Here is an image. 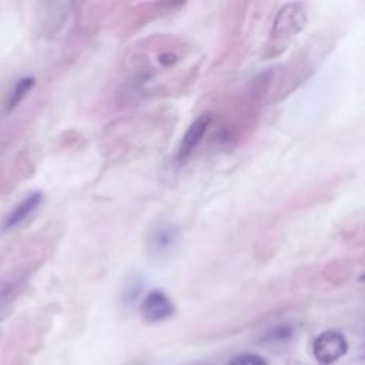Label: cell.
Instances as JSON below:
<instances>
[{
	"label": "cell",
	"mask_w": 365,
	"mask_h": 365,
	"mask_svg": "<svg viewBox=\"0 0 365 365\" xmlns=\"http://www.w3.org/2000/svg\"><path fill=\"white\" fill-rule=\"evenodd\" d=\"M308 21V13L304 3L291 1L284 4L275 14L268 41L265 44V58H272L284 53L289 41L304 30Z\"/></svg>",
	"instance_id": "6da1fadb"
},
{
	"label": "cell",
	"mask_w": 365,
	"mask_h": 365,
	"mask_svg": "<svg viewBox=\"0 0 365 365\" xmlns=\"http://www.w3.org/2000/svg\"><path fill=\"white\" fill-rule=\"evenodd\" d=\"M315 67L308 53L305 50L295 51L291 58L284 64V68L278 76V81L271 96V101L277 103L287 98L312 76Z\"/></svg>",
	"instance_id": "7a4b0ae2"
},
{
	"label": "cell",
	"mask_w": 365,
	"mask_h": 365,
	"mask_svg": "<svg viewBox=\"0 0 365 365\" xmlns=\"http://www.w3.org/2000/svg\"><path fill=\"white\" fill-rule=\"evenodd\" d=\"M348 351V342L341 332L327 331L315 338L312 345L314 356L319 364L329 365L344 356Z\"/></svg>",
	"instance_id": "3957f363"
},
{
	"label": "cell",
	"mask_w": 365,
	"mask_h": 365,
	"mask_svg": "<svg viewBox=\"0 0 365 365\" xmlns=\"http://www.w3.org/2000/svg\"><path fill=\"white\" fill-rule=\"evenodd\" d=\"M211 121H212L211 114L204 113L190 124V127L187 128V131L180 143V147H178V154H177L178 161L182 163L190 158V155L194 153L197 145L204 138L208 127L211 125Z\"/></svg>",
	"instance_id": "277c9868"
},
{
	"label": "cell",
	"mask_w": 365,
	"mask_h": 365,
	"mask_svg": "<svg viewBox=\"0 0 365 365\" xmlns=\"http://www.w3.org/2000/svg\"><path fill=\"white\" fill-rule=\"evenodd\" d=\"M141 314L148 322H161L174 314V305L163 291L155 289L145 295L141 304Z\"/></svg>",
	"instance_id": "5b68a950"
},
{
	"label": "cell",
	"mask_w": 365,
	"mask_h": 365,
	"mask_svg": "<svg viewBox=\"0 0 365 365\" xmlns=\"http://www.w3.org/2000/svg\"><path fill=\"white\" fill-rule=\"evenodd\" d=\"M178 242V230L171 224L157 225L148 238L150 251L154 255H165L173 251Z\"/></svg>",
	"instance_id": "8992f818"
},
{
	"label": "cell",
	"mask_w": 365,
	"mask_h": 365,
	"mask_svg": "<svg viewBox=\"0 0 365 365\" xmlns=\"http://www.w3.org/2000/svg\"><path fill=\"white\" fill-rule=\"evenodd\" d=\"M43 200V194L40 191H34L31 194H29L24 200H21L6 217L4 222H3V230L9 231L17 225H20L24 220H27L36 210L37 207L41 204Z\"/></svg>",
	"instance_id": "52a82bcc"
},
{
	"label": "cell",
	"mask_w": 365,
	"mask_h": 365,
	"mask_svg": "<svg viewBox=\"0 0 365 365\" xmlns=\"http://www.w3.org/2000/svg\"><path fill=\"white\" fill-rule=\"evenodd\" d=\"M355 267H356V259L355 258L344 257V258L332 259L324 267L322 275L328 281L341 282V281H345L351 275V272Z\"/></svg>",
	"instance_id": "ba28073f"
},
{
	"label": "cell",
	"mask_w": 365,
	"mask_h": 365,
	"mask_svg": "<svg viewBox=\"0 0 365 365\" xmlns=\"http://www.w3.org/2000/svg\"><path fill=\"white\" fill-rule=\"evenodd\" d=\"M34 83H36V80H34V77H31V76L21 77V78L16 83V86H14V88H13V91H11V94H10L9 104H7V110H13L14 107H17V106L24 100V97L30 93V90L33 88Z\"/></svg>",
	"instance_id": "9c48e42d"
},
{
	"label": "cell",
	"mask_w": 365,
	"mask_h": 365,
	"mask_svg": "<svg viewBox=\"0 0 365 365\" xmlns=\"http://www.w3.org/2000/svg\"><path fill=\"white\" fill-rule=\"evenodd\" d=\"M339 184V180H331L328 182L321 184V187L312 190L311 192H308L307 195L301 197L298 204H301V207H308V204H317V202H322V197L329 195L331 192L335 191L336 185Z\"/></svg>",
	"instance_id": "30bf717a"
},
{
	"label": "cell",
	"mask_w": 365,
	"mask_h": 365,
	"mask_svg": "<svg viewBox=\"0 0 365 365\" xmlns=\"http://www.w3.org/2000/svg\"><path fill=\"white\" fill-rule=\"evenodd\" d=\"M143 287V282L140 278H130V281L127 282V285L124 287V298L127 301H133L137 298V295L140 294Z\"/></svg>",
	"instance_id": "8fae6325"
},
{
	"label": "cell",
	"mask_w": 365,
	"mask_h": 365,
	"mask_svg": "<svg viewBox=\"0 0 365 365\" xmlns=\"http://www.w3.org/2000/svg\"><path fill=\"white\" fill-rule=\"evenodd\" d=\"M230 365H265L264 358H261L259 355L255 354H245V355H240L235 356Z\"/></svg>",
	"instance_id": "7c38bea8"
},
{
	"label": "cell",
	"mask_w": 365,
	"mask_h": 365,
	"mask_svg": "<svg viewBox=\"0 0 365 365\" xmlns=\"http://www.w3.org/2000/svg\"><path fill=\"white\" fill-rule=\"evenodd\" d=\"M13 291V284L6 282V284H0V304L4 298H7Z\"/></svg>",
	"instance_id": "4fadbf2b"
},
{
	"label": "cell",
	"mask_w": 365,
	"mask_h": 365,
	"mask_svg": "<svg viewBox=\"0 0 365 365\" xmlns=\"http://www.w3.org/2000/svg\"><path fill=\"white\" fill-rule=\"evenodd\" d=\"M355 240H356L355 245H365V222H364V225L358 230Z\"/></svg>",
	"instance_id": "5bb4252c"
}]
</instances>
